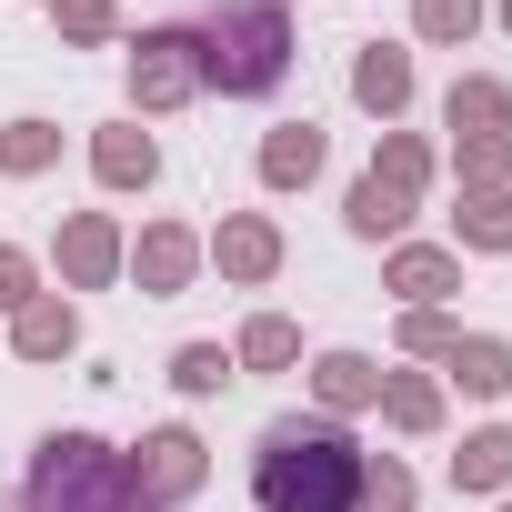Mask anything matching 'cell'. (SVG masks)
Wrapping results in <instances>:
<instances>
[{
    "instance_id": "obj_1",
    "label": "cell",
    "mask_w": 512,
    "mask_h": 512,
    "mask_svg": "<svg viewBox=\"0 0 512 512\" xmlns=\"http://www.w3.org/2000/svg\"><path fill=\"white\" fill-rule=\"evenodd\" d=\"M251 492H262V512H352L362 492V462L332 422H282L262 442V472H251Z\"/></svg>"
},
{
    "instance_id": "obj_2",
    "label": "cell",
    "mask_w": 512,
    "mask_h": 512,
    "mask_svg": "<svg viewBox=\"0 0 512 512\" xmlns=\"http://www.w3.org/2000/svg\"><path fill=\"white\" fill-rule=\"evenodd\" d=\"M211 81L221 91H272L282 81V11L272 0H231V11H211Z\"/></svg>"
},
{
    "instance_id": "obj_3",
    "label": "cell",
    "mask_w": 512,
    "mask_h": 512,
    "mask_svg": "<svg viewBox=\"0 0 512 512\" xmlns=\"http://www.w3.org/2000/svg\"><path fill=\"white\" fill-rule=\"evenodd\" d=\"M181 51H191L181 31H161V41H151V71H141V91H151V101H171V91L191 81V71H181Z\"/></svg>"
}]
</instances>
